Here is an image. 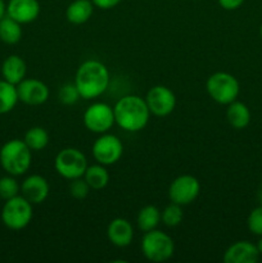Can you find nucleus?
Masks as SVG:
<instances>
[{
  "instance_id": "nucleus-1",
  "label": "nucleus",
  "mask_w": 262,
  "mask_h": 263,
  "mask_svg": "<svg viewBox=\"0 0 262 263\" xmlns=\"http://www.w3.org/2000/svg\"><path fill=\"white\" fill-rule=\"evenodd\" d=\"M110 74L107 66L97 59H89L80 64L74 74V85L80 97L85 100L97 99L107 91Z\"/></svg>"
},
{
  "instance_id": "nucleus-2",
  "label": "nucleus",
  "mask_w": 262,
  "mask_h": 263,
  "mask_svg": "<svg viewBox=\"0 0 262 263\" xmlns=\"http://www.w3.org/2000/svg\"><path fill=\"white\" fill-rule=\"evenodd\" d=\"M116 123L122 130L138 133L148 125L151 112L145 99L138 95H125L113 107Z\"/></svg>"
},
{
  "instance_id": "nucleus-3",
  "label": "nucleus",
  "mask_w": 262,
  "mask_h": 263,
  "mask_svg": "<svg viewBox=\"0 0 262 263\" xmlns=\"http://www.w3.org/2000/svg\"><path fill=\"white\" fill-rule=\"evenodd\" d=\"M32 163V151L20 139L7 141L0 149V164L8 175L21 176L28 171Z\"/></svg>"
},
{
  "instance_id": "nucleus-4",
  "label": "nucleus",
  "mask_w": 262,
  "mask_h": 263,
  "mask_svg": "<svg viewBox=\"0 0 262 263\" xmlns=\"http://www.w3.org/2000/svg\"><path fill=\"white\" fill-rule=\"evenodd\" d=\"M141 252L143 256L151 262L169 261L175 253V243L171 236L154 229L144 233L141 239Z\"/></svg>"
},
{
  "instance_id": "nucleus-5",
  "label": "nucleus",
  "mask_w": 262,
  "mask_h": 263,
  "mask_svg": "<svg viewBox=\"0 0 262 263\" xmlns=\"http://www.w3.org/2000/svg\"><path fill=\"white\" fill-rule=\"evenodd\" d=\"M205 89L211 99L218 104L228 105L236 100L240 91V85L233 74L228 72H216L208 77Z\"/></svg>"
},
{
  "instance_id": "nucleus-6",
  "label": "nucleus",
  "mask_w": 262,
  "mask_h": 263,
  "mask_svg": "<svg viewBox=\"0 0 262 263\" xmlns=\"http://www.w3.org/2000/svg\"><path fill=\"white\" fill-rule=\"evenodd\" d=\"M32 205L25 197L17 195L5 200L2 210V221L10 230H22L31 222L33 216Z\"/></svg>"
},
{
  "instance_id": "nucleus-7",
  "label": "nucleus",
  "mask_w": 262,
  "mask_h": 263,
  "mask_svg": "<svg viewBox=\"0 0 262 263\" xmlns=\"http://www.w3.org/2000/svg\"><path fill=\"white\" fill-rule=\"evenodd\" d=\"M54 168L63 179L74 180L84 177L87 168V159L81 151L76 148H64L54 159Z\"/></svg>"
},
{
  "instance_id": "nucleus-8",
  "label": "nucleus",
  "mask_w": 262,
  "mask_h": 263,
  "mask_svg": "<svg viewBox=\"0 0 262 263\" xmlns=\"http://www.w3.org/2000/svg\"><path fill=\"white\" fill-rule=\"evenodd\" d=\"M116 123L113 107L107 103H92L84 113V125L90 133L105 134Z\"/></svg>"
},
{
  "instance_id": "nucleus-9",
  "label": "nucleus",
  "mask_w": 262,
  "mask_h": 263,
  "mask_svg": "<svg viewBox=\"0 0 262 263\" xmlns=\"http://www.w3.org/2000/svg\"><path fill=\"white\" fill-rule=\"evenodd\" d=\"M92 157L98 163L110 166L117 163L123 153V144L113 134H100L92 144Z\"/></svg>"
},
{
  "instance_id": "nucleus-10",
  "label": "nucleus",
  "mask_w": 262,
  "mask_h": 263,
  "mask_svg": "<svg viewBox=\"0 0 262 263\" xmlns=\"http://www.w3.org/2000/svg\"><path fill=\"white\" fill-rule=\"evenodd\" d=\"M200 193V184L197 177L192 175H181L171 182L169 198L172 203L188 205L194 202Z\"/></svg>"
},
{
  "instance_id": "nucleus-11",
  "label": "nucleus",
  "mask_w": 262,
  "mask_h": 263,
  "mask_svg": "<svg viewBox=\"0 0 262 263\" xmlns=\"http://www.w3.org/2000/svg\"><path fill=\"white\" fill-rule=\"evenodd\" d=\"M146 105L151 115L157 117H166L174 112L176 107V97L171 89L163 85H157L149 89L145 97Z\"/></svg>"
},
{
  "instance_id": "nucleus-12",
  "label": "nucleus",
  "mask_w": 262,
  "mask_h": 263,
  "mask_svg": "<svg viewBox=\"0 0 262 263\" xmlns=\"http://www.w3.org/2000/svg\"><path fill=\"white\" fill-rule=\"evenodd\" d=\"M20 102L27 105H41L49 99V87L38 79H25L17 85Z\"/></svg>"
},
{
  "instance_id": "nucleus-13",
  "label": "nucleus",
  "mask_w": 262,
  "mask_h": 263,
  "mask_svg": "<svg viewBox=\"0 0 262 263\" xmlns=\"http://www.w3.org/2000/svg\"><path fill=\"white\" fill-rule=\"evenodd\" d=\"M40 14V3L38 0H9L7 4V15L21 25L31 23Z\"/></svg>"
},
{
  "instance_id": "nucleus-14",
  "label": "nucleus",
  "mask_w": 262,
  "mask_h": 263,
  "mask_svg": "<svg viewBox=\"0 0 262 263\" xmlns=\"http://www.w3.org/2000/svg\"><path fill=\"white\" fill-rule=\"evenodd\" d=\"M50 186L48 180L41 175H31L23 180L21 193L31 204H41L49 197Z\"/></svg>"
},
{
  "instance_id": "nucleus-15",
  "label": "nucleus",
  "mask_w": 262,
  "mask_h": 263,
  "mask_svg": "<svg viewBox=\"0 0 262 263\" xmlns=\"http://www.w3.org/2000/svg\"><path fill=\"white\" fill-rule=\"evenodd\" d=\"M259 252L257 246L247 240L236 241L231 244L223 253L225 263H256L259 258Z\"/></svg>"
},
{
  "instance_id": "nucleus-16",
  "label": "nucleus",
  "mask_w": 262,
  "mask_h": 263,
  "mask_svg": "<svg viewBox=\"0 0 262 263\" xmlns=\"http://www.w3.org/2000/svg\"><path fill=\"white\" fill-rule=\"evenodd\" d=\"M107 236L115 247L126 248L130 246L134 239L133 225L126 218H115L108 225Z\"/></svg>"
},
{
  "instance_id": "nucleus-17",
  "label": "nucleus",
  "mask_w": 262,
  "mask_h": 263,
  "mask_svg": "<svg viewBox=\"0 0 262 263\" xmlns=\"http://www.w3.org/2000/svg\"><path fill=\"white\" fill-rule=\"evenodd\" d=\"M26 73H27V64L20 55L13 54L7 57L3 62L2 74L5 81L17 86L22 80L26 79Z\"/></svg>"
},
{
  "instance_id": "nucleus-18",
  "label": "nucleus",
  "mask_w": 262,
  "mask_h": 263,
  "mask_svg": "<svg viewBox=\"0 0 262 263\" xmlns=\"http://www.w3.org/2000/svg\"><path fill=\"white\" fill-rule=\"evenodd\" d=\"M94 4L91 0H74L67 7L66 18L72 25H82L91 18Z\"/></svg>"
},
{
  "instance_id": "nucleus-19",
  "label": "nucleus",
  "mask_w": 262,
  "mask_h": 263,
  "mask_svg": "<svg viewBox=\"0 0 262 263\" xmlns=\"http://www.w3.org/2000/svg\"><path fill=\"white\" fill-rule=\"evenodd\" d=\"M226 120L230 123L231 127L236 128V130H243L251 122V112H249V108L244 103L234 100L233 103L228 104Z\"/></svg>"
},
{
  "instance_id": "nucleus-20",
  "label": "nucleus",
  "mask_w": 262,
  "mask_h": 263,
  "mask_svg": "<svg viewBox=\"0 0 262 263\" xmlns=\"http://www.w3.org/2000/svg\"><path fill=\"white\" fill-rule=\"evenodd\" d=\"M161 222V211L156 205H145L141 208L136 217L138 229L143 233L154 230Z\"/></svg>"
},
{
  "instance_id": "nucleus-21",
  "label": "nucleus",
  "mask_w": 262,
  "mask_h": 263,
  "mask_svg": "<svg viewBox=\"0 0 262 263\" xmlns=\"http://www.w3.org/2000/svg\"><path fill=\"white\" fill-rule=\"evenodd\" d=\"M84 179L89 184L90 189L102 190L109 182V172L107 171L105 166H103V164H92V166H87Z\"/></svg>"
},
{
  "instance_id": "nucleus-22",
  "label": "nucleus",
  "mask_w": 262,
  "mask_h": 263,
  "mask_svg": "<svg viewBox=\"0 0 262 263\" xmlns=\"http://www.w3.org/2000/svg\"><path fill=\"white\" fill-rule=\"evenodd\" d=\"M22 39V27L21 23L13 18L5 15L0 20V40L8 45H14Z\"/></svg>"
},
{
  "instance_id": "nucleus-23",
  "label": "nucleus",
  "mask_w": 262,
  "mask_h": 263,
  "mask_svg": "<svg viewBox=\"0 0 262 263\" xmlns=\"http://www.w3.org/2000/svg\"><path fill=\"white\" fill-rule=\"evenodd\" d=\"M17 86L10 82L0 80V115H5L13 110L18 103Z\"/></svg>"
},
{
  "instance_id": "nucleus-24",
  "label": "nucleus",
  "mask_w": 262,
  "mask_h": 263,
  "mask_svg": "<svg viewBox=\"0 0 262 263\" xmlns=\"http://www.w3.org/2000/svg\"><path fill=\"white\" fill-rule=\"evenodd\" d=\"M23 141L27 144V146L32 152H40L48 146L49 134L46 133L45 128L35 126V127H31L30 130L25 134Z\"/></svg>"
},
{
  "instance_id": "nucleus-25",
  "label": "nucleus",
  "mask_w": 262,
  "mask_h": 263,
  "mask_svg": "<svg viewBox=\"0 0 262 263\" xmlns=\"http://www.w3.org/2000/svg\"><path fill=\"white\" fill-rule=\"evenodd\" d=\"M182 218H184L182 205L172 202L161 213V221L167 228H176V226H179L181 223Z\"/></svg>"
},
{
  "instance_id": "nucleus-26",
  "label": "nucleus",
  "mask_w": 262,
  "mask_h": 263,
  "mask_svg": "<svg viewBox=\"0 0 262 263\" xmlns=\"http://www.w3.org/2000/svg\"><path fill=\"white\" fill-rule=\"evenodd\" d=\"M21 192V186L18 185L17 180L14 176L9 175V176H4L0 179V198L4 200L14 198L20 195L18 193Z\"/></svg>"
},
{
  "instance_id": "nucleus-27",
  "label": "nucleus",
  "mask_w": 262,
  "mask_h": 263,
  "mask_svg": "<svg viewBox=\"0 0 262 263\" xmlns=\"http://www.w3.org/2000/svg\"><path fill=\"white\" fill-rule=\"evenodd\" d=\"M81 97H80V92L77 90L74 82L73 84L63 85L61 87V90H59V100H61V103H63L66 105L74 104Z\"/></svg>"
},
{
  "instance_id": "nucleus-28",
  "label": "nucleus",
  "mask_w": 262,
  "mask_h": 263,
  "mask_svg": "<svg viewBox=\"0 0 262 263\" xmlns=\"http://www.w3.org/2000/svg\"><path fill=\"white\" fill-rule=\"evenodd\" d=\"M247 225H248L249 231L253 235L262 236V204L259 207L254 208L248 216L247 220Z\"/></svg>"
},
{
  "instance_id": "nucleus-29",
  "label": "nucleus",
  "mask_w": 262,
  "mask_h": 263,
  "mask_svg": "<svg viewBox=\"0 0 262 263\" xmlns=\"http://www.w3.org/2000/svg\"><path fill=\"white\" fill-rule=\"evenodd\" d=\"M90 192V186L85 179L79 177V179L71 180V184H69V193H71L72 197L74 199H85L87 197Z\"/></svg>"
},
{
  "instance_id": "nucleus-30",
  "label": "nucleus",
  "mask_w": 262,
  "mask_h": 263,
  "mask_svg": "<svg viewBox=\"0 0 262 263\" xmlns=\"http://www.w3.org/2000/svg\"><path fill=\"white\" fill-rule=\"evenodd\" d=\"M94 7L99 8V9L107 10V9H112V8L117 7L122 0H91Z\"/></svg>"
},
{
  "instance_id": "nucleus-31",
  "label": "nucleus",
  "mask_w": 262,
  "mask_h": 263,
  "mask_svg": "<svg viewBox=\"0 0 262 263\" xmlns=\"http://www.w3.org/2000/svg\"><path fill=\"white\" fill-rule=\"evenodd\" d=\"M246 0H218V4L222 9L226 10H235L243 5Z\"/></svg>"
},
{
  "instance_id": "nucleus-32",
  "label": "nucleus",
  "mask_w": 262,
  "mask_h": 263,
  "mask_svg": "<svg viewBox=\"0 0 262 263\" xmlns=\"http://www.w3.org/2000/svg\"><path fill=\"white\" fill-rule=\"evenodd\" d=\"M7 15V4H5L4 0H0V20Z\"/></svg>"
},
{
  "instance_id": "nucleus-33",
  "label": "nucleus",
  "mask_w": 262,
  "mask_h": 263,
  "mask_svg": "<svg viewBox=\"0 0 262 263\" xmlns=\"http://www.w3.org/2000/svg\"><path fill=\"white\" fill-rule=\"evenodd\" d=\"M257 248H258L259 254H261V256H262V236H261V239H259V240H258V243H257Z\"/></svg>"
},
{
  "instance_id": "nucleus-34",
  "label": "nucleus",
  "mask_w": 262,
  "mask_h": 263,
  "mask_svg": "<svg viewBox=\"0 0 262 263\" xmlns=\"http://www.w3.org/2000/svg\"><path fill=\"white\" fill-rule=\"evenodd\" d=\"M259 199H261L262 202V181H261V195H259Z\"/></svg>"
},
{
  "instance_id": "nucleus-35",
  "label": "nucleus",
  "mask_w": 262,
  "mask_h": 263,
  "mask_svg": "<svg viewBox=\"0 0 262 263\" xmlns=\"http://www.w3.org/2000/svg\"><path fill=\"white\" fill-rule=\"evenodd\" d=\"M259 35H261V39H262V25H261V27H259Z\"/></svg>"
}]
</instances>
